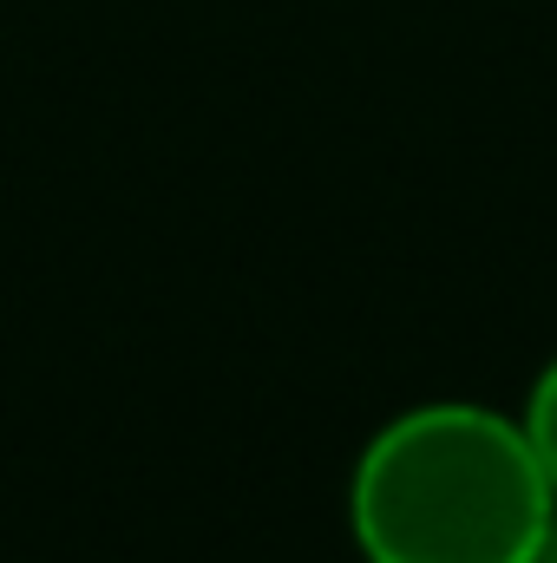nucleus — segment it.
<instances>
[{
  "instance_id": "nucleus-1",
  "label": "nucleus",
  "mask_w": 557,
  "mask_h": 563,
  "mask_svg": "<svg viewBox=\"0 0 557 563\" xmlns=\"http://www.w3.org/2000/svg\"><path fill=\"white\" fill-rule=\"evenodd\" d=\"M557 485L525 420L485 400H419L368 432L348 472L361 563H538Z\"/></svg>"
},
{
  "instance_id": "nucleus-2",
  "label": "nucleus",
  "mask_w": 557,
  "mask_h": 563,
  "mask_svg": "<svg viewBox=\"0 0 557 563\" xmlns=\"http://www.w3.org/2000/svg\"><path fill=\"white\" fill-rule=\"evenodd\" d=\"M525 432H532V452H538V465L551 472V485H557V354L538 367V380L525 387Z\"/></svg>"
},
{
  "instance_id": "nucleus-3",
  "label": "nucleus",
  "mask_w": 557,
  "mask_h": 563,
  "mask_svg": "<svg viewBox=\"0 0 557 563\" xmlns=\"http://www.w3.org/2000/svg\"><path fill=\"white\" fill-rule=\"evenodd\" d=\"M538 563H557V518H551V531H545V551H538Z\"/></svg>"
}]
</instances>
